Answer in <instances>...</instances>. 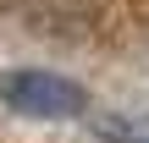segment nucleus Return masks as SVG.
I'll return each mask as SVG.
<instances>
[{
    "label": "nucleus",
    "mask_w": 149,
    "mask_h": 143,
    "mask_svg": "<svg viewBox=\"0 0 149 143\" xmlns=\"http://www.w3.org/2000/svg\"><path fill=\"white\" fill-rule=\"evenodd\" d=\"M0 105H11L17 116H77L88 105V94L55 72H6L0 77Z\"/></svg>",
    "instance_id": "1"
},
{
    "label": "nucleus",
    "mask_w": 149,
    "mask_h": 143,
    "mask_svg": "<svg viewBox=\"0 0 149 143\" xmlns=\"http://www.w3.org/2000/svg\"><path fill=\"white\" fill-rule=\"evenodd\" d=\"M94 127H100L105 143H149V127H144V121H122V116H111V121H94Z\"/></svg>",
    "instance_id": "2"
}]
</instances>
